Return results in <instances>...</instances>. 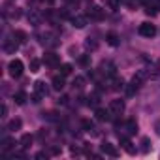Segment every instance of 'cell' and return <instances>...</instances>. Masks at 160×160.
<instances>
[{"instance_id":"cell-15","label":"cell","mask_w":160,"mask_h":160,"mask_svg":"<svg viewBox=\"0 0 160 160\" xmlns=\"http://www.w3.org/2000/svg\"><path fill=\"white\" fill-rule=\"evenodd\" d=\"M13 100H15V104H17V106H23V104L27 102V94H25L23 91H19V92H15V94H13Z\"/></svg>"},{"instance_id":"cell-17","label":"cell","mask_w":160,"mask_h":160,"mask_svg":"<svg viewBox=\"0 0 160 160\" xmlns=\"http://www.w3.org/2000/svg\"><path fill=\"white\" fill-rule=\"evenodd\" d=\"M85 87V77H81V75H77L75 79H73V89H77V91H81Z\"/></svg>"},{"instance_id":"cell-32","label":"cell","mask_w":160,"mask_h":160,"mask_svg":"<svg viewBox=\"0 0 160 160\" xmlns=\"http://www.w3.org/2000/svg\"><path fill=\"white\" fill-rule=\"evenodd\" d=\"M49 154H51V156H57V154H60V147H51Z\"/></svg>"},{"instance_id":"cell-36","label":"cell","mask_w":160,"mask_h":160,"mask_svg":"<svg viewBox=\"0 0 160 160\" xmlns=\"http://www.w3.org/2000/svg\"><path fill=\"white\" fill-rule=\"evenodd\" d=\"M139 2L145 4V6H151V4H152V0H139Z\"/></svg>"},{"instance_id":"cell-23","label":"cell","mask_w":160,"mask_h":160,"mask_svg":"<svg viewBox=\"0 0 160 160\" xmlns=\"http://www.w3.org/2000/svg\"><path fill=\"white\" fill-rule=\"evenodd\" d=\"M13 143H15V141H13L12 138H6V139L2 141V151H10V149H13Z\"/></svg>"},{"instance_id":"cell-30","label":"cell","mask_w":160,"mask_h":160,"mask_svg":"<svg viewBox=\"0 0 160 160\" xmlns=\"http://www.w3.org/2000/svg\"><path fill=\"white\" fill-rule=\"evenodd\" d=\"M85 45H87V47H89V49H96V47H98V43H96V42H94V40H91V38H89V40H87V42H85Z\"/></svg>"},{"instance_id":"cell-11","label":"cell","mask_w":160,"mask_h":160,"mask_svg":"<svg viewBox=\"0 0 160 160\" xmlns=\"http://www.w3.org/2000/svg\"><path fill=\"white\" fill-rule=\"evenodd\" d=\"M13 40H15L19 45L25 43V42H27V32H25V30H15V32H13Z\"/></svg>"},{"instance_id":"cell-5","label":"cell","mask_w":160,"mask_h":160,"mask_svg":"<svg viewBox=\"0 0 160 160\" xmlns=\"http://www.w3.org/2000/svg\"><path fill=\"white\" fill-rule=\"evenodd\" d=\"M109 111L115 113V115H121L124 111V102L122 100H111L109 102Z\"/></svg>"},{"instance_id":"cell-16","label":"cell","mask_w":160,"mask_h":160,"mask_svg":"<svg viewBox=\"0 0 160 160\" xmlns=\"http://www.w3.org/2000/svg\"><path fill=\"white\" fill-rule=\"evenodd\" d=\"M102 70H104V73H108V75H115V66H113L111 62H102Z\"/></svg>"},{"instance_id":"cell-13","label":"cell","mask_w":160,"mask_h":160,"mask_svg":"<svg viewBox=\"0 0 160 160\" xmlns=\"http://www.w3.org/2000/svg\"><path fill=\"white\" fill-rule=\"evenodd\" d=\"M21 126H23L21 119H12V121L8 122V130H12V132H17V130H21Z\"/></svg>"},{"instance_id":"cell-6","label":"cell","mask_w":160,"mask_h":160,"mask_svg":"<svg viewBox=\"0 0 160 160\" xmlns=\"http://www.w3.org/2000/svg\"><path fill=\"white\" fill-rule=\"evenodd\" d=\"M87 21H89V17H87V15H77V17H72V25H73L75 28H83V27H87Z\"/></svg>"},{"instance_id":"cell-21","label":"cell","mask_w":160,"mask_h":160,"mask_svg":"<svg viewBox=\"0 0 160 160\" xmlns=\"http://www.w3.org/2000/svg\"><path fill=\"white\" fill-rule=\"evenodd\" d=\"M40 66H42V62H40L38 58H32V60H30V72H32V73L40 72Z\"/></svg>"},{"instance_id":"cell-9","label":"cell","mask_w":160,"mask_h":160,"mask_svg":"<svg viewBox=\"0 0 160 160\" xmlns=\"http://www.w3.org/2000/svg\"><path fill=\"white\" fill-rule=\"evenodd\" d=\"M102 151L106 152V154H109V156H119V151L115 149V145H111V143H102Z\"/></svg>"},{"instance_id":"cell-14","label":"cell","mask_w":160,"mask_h":160,"mask_svg":"<svg viewBox=\"0 0 160 160\" xmlns=\"http://www.w3.org/2000/svg\"><path fill=\"white\" fill-rule=\"evenodd\" d=\"M32 141H34V138H32L30 134H23V136H21V147H23V149H28V147L32 145Z\"/></svg>"},{"instance_id":"cell-37","label":"cell","mask_w":160,"mask_h":160,"mask_svg":"<svg viewBox=\"0 0 160 160\" xmlns=\"http://www.w3.org/2000/svg\"><path fill=\"white\" fill-rule=\"evenodd\" d=\"M70 152H72V154H79V149H77V147H72Z\"/></svg>"},{"instance_id":"cell-33","label":"cell","mask_w":160,"mask_h":160,"mask_svg":"<svg viewBox=\"0 0 160 160\" xmlns=\"http://www.w3.org/2000/svg\"><path fill=\"white\" fill-rule=\"evenodd\" d=\"M47 156H49V152H43V151H42V152H38L34 158H36V160H42V158H47Z\"/></svg>"},{"instance_id":"cell-19","label":"cell","mask_w":160,"mask_h":160,"mask_svg":"<svg viewBox=\"0 0 160 160\" xmlns=\"http://www.w3.org/2000/svg\"><path fill=\"white\" fill-rule=\"evenodd\" d=\"M126 130H128V134H136V132H138V122H136L134 119L126 121Z\"/></svg>"},{"instance_id":"cell-35","label":"cell","mask_w":160,"mask_h":160,"mask_svg":"<svg viewBox=\"0 0 160 160\" xmlns=\"http://www.w3.org/2000/svg\"><path fill=\"white\" fill-rule=\"evenodd\" d=\"M40 96H42V94H38V92H36V94H32V102H36V104H38V102H40Z\"/></svg>"},{"instance_id":"cell-40","label":"cell","mask_w":160,"mask_h":160,"mask_svg":"<svg viewBox=\"0 0 160 160\" xmlns=\"http://www.w3.org/2000/svg\"><path fill=\"white\" fill-rule=\"evenodd\" d=\"M6 113H8V108H6V106H2V117H6Z\"/></svg>"},{"instance_id":"cell-34","label":"cell","mask_w":160,"mask_h":160,"mask_svg":"<svg viewBox=\"0 0 160 160\" xmlns=\"http://www.w3.org/2000/svg\"><path fill=\"white\" fill-rule=\"evenodd\" d=\"M68 100H70L68 96H62V98L58 100V104H62V106H68Z\"/></svg>"},{"instance_id":"cell-12","label":"cell","mask_w":160,"mask_h":160,"mask_svg":"<svg viewBox=\"0 0 160 160\" xmlns=\"http://www.w3.org/2000/svg\"><path fill=\"white\" fill-rule=\"evenodd\" d=\"M34 91H36L38 94L45 96V94H47V85H45L43 81H36V83H34Z\"/></svg>"},{"instance_id":"cell-18","label":"cell","mask_w":160,"mask_h":160,"mask_svg":"<svg viewBox=\"0 0 160 160\" xmlns=\"http://www.w3.org/2000/svg\"><path fill=\"white\" fill-rule=\"evenodd\" d=\"M96 119H98V121H108V119H109V111L98 108V109H96Z\"/></svg>"},{"instance_id":"cell-22","label":"cell","mask_w":160,"mask_h":160,"mask_svg":"<svg viewBox=\"0 0 160 160\" xmlns=\"http://www.w3.org/2000/svg\"><path fill=\"white\" fill-rule=\"evenodd\" d=\"M81 126H83V130H87V132L94 130V122L89 121V119H83V121H81Z\"/></svg>"},{"instance_id":"cell-20","label":"cell","mask_w":160,"mask_h":160,"mask_svg":"<svg viewBox=\"0 0 160 160\" xmlns=\"http://www.w3.org/2000/svg\"><path fill=\"white\" fill-rule=\"evenodd\" d=\"M149 151H151V139H149V138H143V139H141V152L147 154Z\"/></svg>"},{"instance_id":"cell-24","label":"cell","mask_w":160,"mask_h":160,"mask_svg":"<svg viewBox=\"0 0 160 160\" xmlns=\"http://www.w3.org/2000/svg\"><path fill=\"white\" fill-rule=\"evenodd\" d=\"M72 70H73L72 64H62V66H60V73H62V75H70Z\"/></svg>"},{"instance_id":"cell-7","label":"cell","mask_w":160,"mask_h":160,"mask_svg":"<svg viewBox=\"0 0 160 160\" xmlns=\"http://www.w3.org/2000/svg\"><path fill=\"white\" fill-rule=\"evenodd\" d=\"M121 145H122V149H124L128 154H136V147H134V143H132L128 138H121Z\"/></svg>"},{"instance_id":"cell-38","label":"cell","mask_w":160,"mask_h":160,"mask_svg":"<svg viewBox=\"0 0 160 160\" xmlns=\"http://www.w3.org/2000/svg\"><path fill=\"white\" fill-rule=\"evenodd\" d=\"M154 130H156V134H158V136H160V121H158V122H156V124H154Z\"/></svg>"},{"instance_id":"cell-25","label":"cell","mask_w":160,"mask_h":160,"mask_svg":"<svg viewBox=\"0 0 160 160\" xmlns=\"http://www.w3.org/2000/svg\"><path fill=\"white\" fill-rule=\"evenodd\" d=\"M121 2H122V0H108V4H109V8H111V10H119Z\"/></svg>"},{"instance_id":"cell-10","label":"cell","mask_w":160,"mask_h":160,"mask_svg":"<svg viewBox=\"0 0 160 160\" xmlns=\"http://www.w3.org/2000/svg\"><path fill=\"white\" fill-rule=\"evenodd\" d=\"M106 42H108L111 47H117V45H119V36H117L115 32H108V34H106Z\"/></svg>"},{"instance_id":"cell-4","label":"cell","mask_w":160,"mask_h":160,"mask_svg":"<svg viewBox=\"0 0 160 160\" xmlns=\"http://www.w3.org/2000/svg\"><path fill=\"white\" fill-rule=\"evenodd\" d=\"M43 64H47V66H51V68H57V66H60V58H58L57 53H45Z\"/></svg>"},{"instance_id":"cell-29","label":"cell","mask_w":160,"mask_h":160,"mask_svg":"<svg viewBox=\"0 0 160 160\" xmlns=\"http://www.w3.org/2000/svg\"><path fill=\"white\" fill-rule=\"evenodd\" d=\"M79 62H81L83 66H89V64H91V58H89V55H83V57H79Z\"/></svg>"},{"instance_id":"cell-41","label":"cell","mask_w":160,"mask_h":160,"mask_svg":"<svg viewBox=\"0 0 160 160\" xmlns=\"http://www.w3.org/2000/svg\"><path fill=\"white\" fill-rule=\"evenodd\" d=\"M47 2H49V4H53V2H55V0H47Z\"/></svg>"},{"instance_id":"cell-3","label":"cell","mask_w":160,"mask_h":160,"mask_svg":"<svg viewBox=\"0 0 160 160\" xmlns=\"http://www.w3.org/2000/svg\"><path fill=\"white\" fill-rule=\"evenodd\" d=\"M87 17L92 19V21H102V19H104V10H102L100 6H92V8H89Z\"/></svg>"},{"instance_id":"cell-31","label":"cell","mask_w":160,"mask_h":160,"mask_svg":"<svg viewBox=\"0 0 160 160\" xmlns=\"http://www.w3.org/2000/svg\"><path fill=\"white\" fill-rule=\"evenodd\" d=\"M96 104H98V94L89 96V106H96Z\"/></svg>"},{"instance_id":"cell-2","label":"cell","mask_w":160,"mask_h":160,"mask_svg":"<svg viewBox=\"0 0 160 160\" xmlns=\"http://www.w3.org/2000/svg\"><path fill=\"white\" fill-rule=\"evenodd\" d=\"M139 34H141L143 38H152V36L156 34V27L151 25V23H141V25H139Z\"/></svg>"},{"instance_id":"cell-26","label":"cell","mask_w":160,"mask_h":160,"mask_svg":"<svg viewBox=\"0 0 160 160\" xmlns=\"http://www.w3.org/2000/svg\"><path fill=\"white\" fill-rule=\"evenodd\" d=\"M43 119H47V121H57L58 117H57L55 111H47V113H43Z\"/></svg>"},{"instance_id":"cell-1","label":"cell","mask_w":160,"mask_h":160,"mask_svg":"<svg viewBox=\"0 0 160 160\" xmlns=\"http://www.w3.org/2000/svg\"><path fill=\"white\" fill-rule=\"evenodd\" d=\"M23 70H25V66H23V62H21L19 58L10 60V64H8V72H10L12 77H21V75H23Z\"/></svg>"},{"instance_id":"cell-8","label":"cell","mask_w":160,"mask_h":160,"mask_svg":"<svg viewBox=\"0 0 160 160\" xmlns=\"http://www.w3.org/2000/svg\"><path fill=\"white\" fill-rule=\"evenodd\" d=\"M51 85H53L55 91H62V89H64V75H62V73H60V75H55L53 81H51Z\"/></svg>"},{"instance_id":"cell-39","label":"cell","mask_w":160,"mask_h":160,"mask_svg":"<svg viewBox=\"0 0 160 160\" xmlns=\"http://www.w3.org/2000/svg\"><path fill=\"white\" fill-rule=\"evenodd\" d=\"M154 8H156V10L160 12V0H154Z\"/></svg>"},{"instance_id":"cell-27","label":"cell","mask_w":160,"mask_h":160,"mask_svg":"<svg viewBox=\"0 0 160 160\" xmlns=\"http://www.w3.org/2000/svg\"><path fill=\"white\" fill-rule=\"evenodd\" d=\"M145 13H147V15H151V17H154V15L158 13V10H156L154 6H147V10H145Z\"/></svg>"},{"instance_id":"cell-28","label":"cell","mask_w":160,"mask_h":160,"mask_svg":"<svg viewBox=\"0 0 160 160\" xmlns=\"http://www.w3.org/2000/svg\"><path fill=\"white\" fill-rule=\"evenodd\" d=\"M113 89H115V91H121V89H124V81H122V79H115V85H113Z\"/></svg>"}]
</instances>
